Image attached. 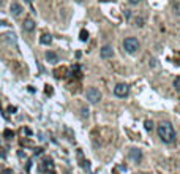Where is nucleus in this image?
<instances>
[{
  "label": "nucleus",
  "mask_w": 180,
  "mask_h": 174,
  "mask_svg": "<svg viewBox=\"0 0 180 174\" xmlns=\"http://www.w3.org/2000/svg\"><path fill=\"white\" fill-rule=\"evenodd\" d=\"M156 131H158V136L161 138V141L166 144H171L175 141V130H174L172 123L169 122H161L160 125H158V128H156Z\"/></svg>",
  "instance_id": "nucleus-1"
},
{
  "label": "nucleus",
  "mask_w": 180,
  "mask_h": 174,
  "mask_svg": "<svg viewBox=\"0 0 180 174\" xmlns=\"http://www.w3.org/2000/svg\"><path fill=\"white\" fill-rule=\"evenodd\" d=\"M144 125H145V130H147V131H152V130H153V122H152V120H145V122H144Z\"/></svg>",
  "instance_id": "nucleus-16"
},
{
  "label": "nucleus",
  "mask_w": 180,
  "mask_h": 174,
  "mask_svg": "<svg viewBox=\"0 0 180 174\" xmlns=\"http://www.w3.org/2000/svg\"><path fill=\"white\" fill-rule=\"evenodd\" d=\"M3 37H5V40H8V41H13V43H14V35H13V33H5Z\"/></svg>",
  "instance_id": "nucleus-18"
},
{
  "label": "nucleus",
  "mask_w": 180,
  "mask_h": 174,
  "mask_svg": "<svg viewBox=\"0 0 180 174\" xmlns=\"http://www.w3.org/2000/svg\"><path fill=\"white\" fill-rule=\"evenodd\" d=\"M88 113H90V111H88V108H85V106H84V108L81 109V116H82V119H87V117H88Z\"/></svg>",
  "instance_id": "nucleus-17"
},
{
  "label": "nucleus",
  "mask_w": 180,
  "mask_h": 174,
  "mask_svg": "<svg viewBox=\"0 0 180 174\" xmlns=\"http://www.w3.org/2000/svg\"><path fill=\"white\" fill-rule=\"evenodd\" d=\"M79 40L81 41H87L88 40V32L85 30V29H82L81 30V33H79Z\"/></svg>",
  "instance_id": "nucleus-13"
},
{
  "label": "nucleus",
  "mask_w": 180,
  "mask_h": 174,
  "mask_svg": "<svg viewBox=\"0 0 180 174\" xmlns=\"http://www.w3.org/2000/svg\"><path fill=\"white\" fill-rule=\"evenodd\" d=\"M0 174H13V171H11L10 168H5V169H2V173Z\"/></svg>",
  "instance_id": "nucleus-20"
},
{
  "label": "nucleus",
  "mask_w": 180,
  "mask_h": 174,
  "mask_svg": "<svg viewBox=\"0 0 180 174\" xmlns=\"http://www.w3.org/2000/svg\"><path fill=\"white\" fill-rule=\"evenodd\" d=\"M3 136L7 138V139H13V138H14V131H13V130H10V128H7L3 131Z\"/></svg>",
  "instance_id": "nucleus-14"
},
{
  "label": "nucleus",
  "mask_w": 180,
  "mask_h": 174,
  "mask_svg": "<svg viewBox=\"0 0 180 174\" xmlns=\"http://www.w3.org/2000/svg\"><path fill=\"white\" fill-rule=\"evenodd\" d=\"M22 29H24L25 32H33L35 30V21L27 17V19L24 21V24H22Z\"/></svg>",
  "instance_id": "nucleus-9"
},
{
  "label": "nucleus",
  "mask_w": 180,
  "mask_h": 174,
  "mask_svg": "<svg viewBox=\"0 0 180 174\" xmlns=\"http://www.w3.org/2000/svg\"><path fill=\"white\" fill-rule=\"evenodd\" d=\"M130 93V85L125 84V82H119V84L114 87V95L119 97V98H125Z\"/></svg>",
  "instance_id": "nucleus-4"
},
{
  "label": "nucleus",
  "mask_w": 180,
  "mask_h": 174,
  "mask_svg": "<svg viewBox=\"0 0 180 174\" xmlns=\"http://www.w3.org/2000/svg\"><path fill=\"white\" fill-rule=\"evenodd\" d=\"M8 113H16V106H8Z\"/></svg>",
  "instance_id": "nucleus-21"
},
{
  "label": "nucleus",
  "mask_w": 180,
  "mask_h": 174,
  "mask_svg": "<svg viewBox=\"0 0 180 174\" xmlns=\"http://www.w3.org/2000/svg\"><path fill=\"white\" fill-rule=\"evenodd\" d=\"M22 11H24V8H22V5L19 3V2H11L10 5V13L13 14V16H21L22 14Z\"/></svg>",
  "instance_id": "nucleus-6"
},
{
  "label": "nucleus",
  "mask_w": 180,
  "mask_h": 174,
  "mask_svg": "<svg viewBox=\"0 0 180 174\" xmlns=\"http://www.w3.org/2000/svg\"><path fill=\"white\" fill-rule=\"evenodd\" d=\"M130 158H131L134 163H141V161H142V150L131 149V150H130Z\"/></svg>",
  "instance_id": "nucleus-7"
},
{
  "label": "nucleus",
  "mask_w": 180,
  "mask_h": 174,
  "mask_svg": "<svg viewBox=\"0 0 180 174\" xmlns=\"http://www.w3.org/2000/svg\"><path fill=\"white\" fill-rule=\"evenodd\" d=\"M2 5H3V0H0V7H2Z\"/></svg>",
  "instance_id": "nucleus-28"
},
{
  "label": "nucleus",
  "mask_w": 180,
  "mask_h": 174,
  "mask_svg": "<svg viewBox=\"0 0 180 174\" xmlns=\"http://www.w3.org/2000/svg\"><path fill=\"white\" fill-rule=\"evenodd\" d=\"M85 98L90 103L96 105V103H100V100H101V92H100L96 87H88L87 92H85Z\"/></svg>",
  "instance_id": "nucleus-3"
},
{
  "label": "nucleus",
  "mask_w": 180,
  "mask_h": 174,
  "mask_svg": "<svg viewBox=\"0 0 180 174\" xmlns=\"http://www.w3.org/2000/svg\"><path fill=\"white\" fill-rule=\"evenodd\" d=\"M25 2H27V3H32V0H25Z\"/></svg>",
  "instance_id": "nucleus-29"
},
{
  "label": "nucleus",
  "mask_w": 180,
  "mask_h": 174,
  "mask_svg": "<svg viewBox=\"0 0 180 174\" xmlns=\"http://www.w3.org/2000/svg\"><path fill=\"white\" fill-rule=\"evenodd\" d=\"M171 8H172L174 14L180 16V2L179 0H171Z\"/></svg>",
  "instance_id": "nucleus-12"
},
{
  "label": "nucleus",
  "mask_w": 180,
  "mask_h": 174,
  "mask_svg": "<svg viewBox=\"0 0 180 174\" xmlns=\"http://www.w3.org/2000/svg\"><path fill=\"white\" fill-rule=\"evenodd\" d=\"M100 55H101V59H104V60L112 59L114 57V49H112V46H109V45L103 46V48L100 49Z\"/></svg>",
  "instance_id": "nucleus-5"
},
{
  "label": "nucleus",
  "mask_w": 180,
  "mask_h": 174,
  "mask_svg": "<svg viewBox=\"0 0 180 174\" xmlns=\"http://www.w3.org/2000/svg\"><path fill=\"white\" fill-rule=\"evenodd\" d=\"M0 25H8V22L7 21H0Z\"/></svg>",
  "instance_id": "nucleus-26"
},
{
  "label": "nucleus",
  "mask_w": 180,
  "mask_h": 174,
  "mask_svg": "<svg viewBox=\"0 0 180 174\" xmlns=\"http://www.w3.org/2000/svg\"><path fill=\"white\" fill-rule=\"evenodd\" d=\"M123 49H125L128 54H136L141 49V43L136 37H128L123 40Z\"/></svg>",
  "instance_id": "nucleus-2"
},
{
  "label": "nucleus",
  "mask_w": 180,
  "mask_h": 174,
  "mask_svg": "<svg viewBox=\"0 0 180 174\" xmlns=\"http://www.w3.org/2000/svg\"><path fill=\"white\" fill-rule=\"evenodd\" d=\"M25 135H29V136H30V135H32V130L30 128H25Z\"/></svg>",
  "instance_id": "nucleus-25"
},
{
  "label": "nucleus",
  "mask_w": 180,
  "mask_h": 174,
  "mask_svg": "<svg viewBox=\"0 0 180 174\" xmlns=\"http://www.w3.org/2000/svg\"><path fill=\"white\" fill-rule=\"evenodd\" d=\"M174 87H175V89H180V76H177V78L174 79Z\"/></svg>",
  "instance_id": "nucleus-19"
},
{
  "label": "nucleus",
  "mask_w": 180,
  "mask_h": 174,
  "mask_svg": "<svg viewBox=\"0 0 180 174\" xmlns=\"http://www.w3.org/2000/svg\"><path fill=\"white\" fill-rule=\"evenodd\" d=\"M128 2H130L131 5H139L141 2H142V0H128Z\"/></svg>",
  "instance_id": "nucleus-22"
},
{
  "label": "nucleus",
  "mask_w": 180,
  "mask_h": 174,
  "mask_svg": "<svg viewBox=\"0 0 180 174\" xmlns=\"http://www.w3.org/2000/svg\"><path fill=\"white\" fill-rule=\"evenodd\" d=\"M44 57H46V60H48L49 63H57V62H58V55L55 54L54 51H48Z\"/></svg>",
  "instance_id": "nucleus-10"
},
{
  "label": "nucleus",
  "mask_w": 180,
  "mask_h": 174,
  "mask_svg": "<svg viewBox=\"0 0 180 174\" xmlns=\"http://www.w3.org/2000/svg\"><path fill=\"white\" fill-rule=\"evenodd\" d=\"M76 2H82V0H76Z\"/></svg>",
  "instance_id": "nucleus-30"
},
{
  "label": "nucleus",
  "mask_w": 180,
  "mask_h": 174,
  "mask_svg": "<svg viewBox=\"0 0 180 174\" xmlns=\"http://www.w3.org/2000/svg\"><path fill=\"white\" fill-rule=\"evenodd\" d=\"M40 171L41 173H48V171H54V163L51 158H46L43 163L40 165Z\"/></svg>",
  "instance_id": "nucleus-8"
},
{
  "label": "nucleus",
  "mask_w": 180,
  "mask_h": 174,
  "mask_svg": "<svg viewBox=\"0 0 180 174\" xmlns=\"http://www.w3.org/2000/svg\"><path fill=\"white\" fill-rule=\"evenodd\" d=\"M40 43H41V45H46V46L51 45V43H52V35H49V33H43V35L40 37Z\"/></svg>",
  "instance_id": "nucleus-11"
},
{
  "label": "nucleus",
  "mask_w": 180,
  "mask_h": 174,
  "mask_svg": "<svg viewBox=\"0 0 180 174\" xmlns=\"http://www.w3.org/2000/svg\"><path fill=\"white\" fill-rule=\"evenodd\" d=\"M144 24H145L144 17H136V19H134V25H136V27H144Z\"/></svg>",
  "instance_id": "nucleus-15"
},
{
  "label": "nucleus",
  "mask_w": 180,
  "mask_h": 174,
  "mask_svg": "<svg viewBox=\"0 0 180 174\" xmlns=\"http://www.w3.org/2000/svg\"><path fill=\"white\" fill-rule=\"evenodd\" d=\"M46 93H48V95H52V89H51V85H46Z\"/></svg>",
  "instance_id": "nucleus-23"
},
{
  "label": "nucleus",
  "mask_w": 180,
  "mask_h": 174,
  "mask_svg": "<svg viewBox=\"0 0 180 174\" xmlns=\"http://www.w3.org/2000/svg\"><path fill=\"white\" fill-rule=\"evenodd\" d=\"M41 154H43V149H41V147L35 149V155H41Z\"/></svg>",
  "instance_id": "nucleus-24"
},
{
  "label": "nucleus",
  "mask_w": 180,
  "mask_h": 174,
  "mask_svg": "<svg viewBox=\"0 0 180 174\" xmlns=\"http://www.w3.org/2000/svg\"><path fill=\"white\" fill-rule=\"evenodd\" d=\"M43 174H55V171H48V173H43Z\"/></svg>",
  "instance_id": "nucleus-27"
}]
</instances>
